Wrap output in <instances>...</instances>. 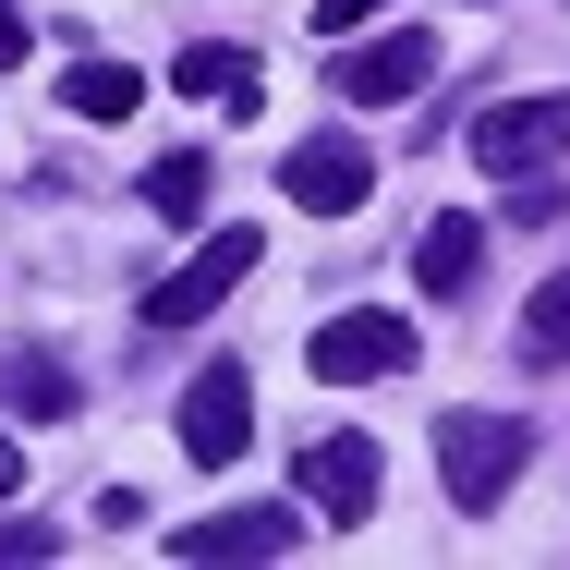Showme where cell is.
I'll return each instance as SVG.
<instances>
[{"label": "cell", "mask_w": 570, "mask_h": 570, "mask_svg": "<svg viewBox=\"0 0 570 570\" xmlns=\"http://www.w3.org/2000/svg\"><path fill=\"white\" fill-rule=\"evenodd\" d=\"M534 461V425L522 413H450L438 425V473H450V510H498Z\"/></svg>", "instance_id": "obj_1"}, {"label": "cell", "mask_w": 570, "mask_h": 570, "mask_svg": "<svg viewBox=\"0 0 570 570\" xmlns=\"http://www.w3.org/2000/svg\"><path fill=\"white\" fill-rule=\"evenodd\" d=\"M559 158H570V98H510L473 121V170H498V183H534Z\"/></svg>", "instance_id": "obj_2"}, {"label": "cell", "mask_w": 570, "mask_h": 570, "mask_svg": "<svg viewBox=\"0 0 570 570\" xmlns=\"http://www.w3.org/2000/svg\"><path fill=\"white\" fill-rule=\"evenodd\" d=\"M255 255H267L255 230H207V243H195V255H183V267L146 292V316H158V328H195V316H219V292H243V279H255Z\"/></svg>", "instance_id": "obj_3"}, {"label": "cell", "mask_w": 570, "mask_h": 570, "mask_svg": "<svg viewBox=\"0 0 570 570\" xmlns=\"http://www.w3.org/2000/svg\"><path fill=\"white\" fill-rule=\"evenodd\" d=\"M376 485H389V461H376V438H352V425L304 450V498H316V522H341V534L376 522Z\"/></svg>", "instance_id": "obj_4"}, {"label": "cell", "mask_w": 570, "mask_h": 570, "mask_svg": "<svg viewBox=\"0 0 570 570\" xmlns=\"http://www.w3.org/2000/svg\"><path fill=\"white\" fill-rule=\"evenodd\" d=\"M364 183H376V158H364L352 134H304V146L279 158V195H292L304 219H352V207H364Z\"/></svg>", "instance_id": "obj_5"}, {"label": "cell", "mask_w": 570, "mask_h": 570, "mask_svg": "<svg viewBox=\"0 0 570 570\" xmlns=\"http://www.w3.org/2000/svg\"><path fill=\"white\" fill-rule=\"evenodd\" d=\"M401 364H413V328H401V316H376V304H352V316H328V328H316V376H328V389L401 376Z\"/></svg>", "instance_id": "obj_6"}, {"label": "cell", "mask_w": 570, "mask_h": 570, "mask_svg": "<svg viewBox=\"0 0 570 570\" xmlns=\"http://www.w3.org/2000/svg\"><path fill=\"white\" fill-rule=\"evenodd\" d=\"M425 73H438V37H425V24H401V37H376V49H341V73H328V86H341L352 110H376V98H413Z\"/></svg>", "instance_id": "obj_7"}, {"label": "cell", "mask_w": 570, "mask_h": 570, "mask_svg": "<svg viewBox=\"0 0 570 570\" xmlns=\"http://www.w3.org/2000/svg\"><path fill=\"white\" fill-rule=\"evenodd\" d=\"M304 522H292V498H255V510H207V522H183L170 534V559H279Z\"/></svg>", "instance_id": "obj_8"}, {"label": "cell", "mask_w": 570, "mask_h": 570, "mask_svg": "<svg viewBox=\"0 0 570 570\" xmlns=\"http://www.w3.org/2000/svg\"><path fill=\"white\" fill-rule=\"evenodd\" d=\"M243 401H255V389H243V364H207V376H195V401H183V450L207 461V473L243 461V438H255V413H243Z\"/></svg>", "instance_id": "obj_9"}, {"label": "cell", "mask_w": 570, "mask_h": 570, "mask_svg": "<svg viewBox=\"0 0 570 570\" xmlns=\"http://www.w3.org/2000/svg\"><path fill=\"white\" fill-rule=\"evenodd\" d=\"M473 267H485V219H473V207L425 219V243H413V279H425V304H461V292H473Z\"/></svg>", "instance_id": "obj_10"}, {"label": "cell", "mask_w": 570, "mask_h": 570, "mask_svg": "<svg viewBox=\"0 0 570 570\" xmlns=\"http://www.w3.org/2000/svg\"><path fill=\"white\" fill-rule=\"evenodd\" d=\"M0 401H12L24 425H61V413H73V364L37 352V341H12V352H0Z\"/></svg>", "instance_id": "obj_11"}, {"label": "cell", "mask_w": 570, "mask_h": 570, "mask_svg": "<svg viewBox=\"0 0 570 570\" xmlns=\"http://www.w3.org/2000/svg\"><path fill=\"white\" fill-rule=\"evenodd\" d=\"M170 86H183V98H230V110H255V49H219V37H195V49L170 61Z\"/></svg>", "instance_id": "obj_12"}, {"label": "cell", "mask_w": 570, "mask_h": 570, "mask_svg": "<svg viewBox=\"0 0 570 570\" xmlns=\"http://www.w3.org/2000/svg\"><path fill=\"white\" fill-rule=\"evenodd\" d=\"M134 98H146L134 61H73V73H61V110H73V121H121Z\"/></svg>", "instance_id": "obj_13"}, {"label": "cell", "mask_w": 570, "mask_h": 570, "mask_svg": "<svg viewBox=\"0 0 570 570\" xmlns=\"http://www.w3.org/2000/svg\"><path fill=\"white\" fill-rule=\"evenodd\" d=\"M207 195H219V170H207V146H183V158H158V170H146V207H158V219H195Z\"/></svg>", "instance_id": "obj_14"}, {"label": "cell", "mask_w": 570, "mask_h": 570, "mask_svg": "<svg viewBox=\"0 0 570 570\" xmlns=\"http://www.w3.org/2000/svg\"><path fill=\"white\" fill-rule=\"evenodd\" d=\"M522 352H534V364H559V352H570V267L534 292V316H522Z\"/></svg>", "instance_id": "obj_15"}, {"label": "cell", "mask_w": 570, "mask_h": 570, "mask_svg": "<svg viewBox=\"0 0 570 570\" xmlns=\"http://www.w3.org/2000/svg\"><path fill=\"white\" fill-rule=\"evenodd\" d=\"M401 0H316V37H352V24H389Z\"/></svg>", "instance_id": "obj_16"}, {"label": "cell", "mask_w": 570, "mask_h": 570, "mask_svg": "<svg viewBox=\"0 0 570 570\" xmlns=\"http://www.w3.org/2000/svg\"><path fill=\"white\" fill-rule=\"evenodd\" d=\"M49 547H61L49 522H0V559H49Z\"/></svg>", "instance_id": "obj_17"}, {"label": "cell", "mask_w": 570, "mask_h": 570, "mask_svg": "<svg viewBox=\"0 0 570 570\" xmlns=\"http://www.w3.org/2000/svg\"><path fill=\"white\" fill-rule=\"evenodd\" d=\"M24 37H37V24H24V12H12V0H0V73H12V61H24Z\"/></svg>", "instance_id": "obj_18"}, {"label": "cell", "mask_w": 570, "mask_h": 570, "mask_svg": "<svg viewBox=\"0 0 570 570\" xmlns=\"http://www.w3.org/2000/svg\"><path fill=\"white\" fill-rule=\"evenodd\" d=\"M0 498H24V450L12 438H0Z\"/></svg>", "instance_id": "obj_19"}]
</instances>
